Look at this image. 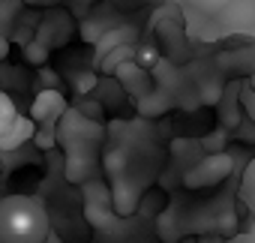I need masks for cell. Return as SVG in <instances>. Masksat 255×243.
<instances>
[{
	"mask_svg": "<svg viewBox=\"0 0 255 243\" xmlns=\"http://www.w3.org/2000/svg\"><path fill=\"white\" fill-rule=\"evenodd\" d=\"M252 90H255V75H252Z\"/></svg>",
	"mask_w": 255,
	"mask_h": 243,
	"instance_id": "cell-12",
	"label": "cell"
},
{
	"mask_svg": "<svg viewBox=\"0 0 255 243\" xmlns=\"http://www.w3.org/2000/svg\"><path fill=\"white\" fill-rule=\"evenodd\" d=\"M156 60H159V54L153 48H138L135 51V66H141V69H153Z\"/></svg>",
	"mask_w": 255,
	"mask_h": 243,
	"instance_id": "cell-10",
	"label": "cell"
},
{
	"mask_svg": "<svg viewBox=\"0 0 255 243\" xmlns=\"http://www.w3.org/2000/svg\"><path fill=\"white\" fill-rule=\"evenodd\" d=\"M33 132V123L18 114V108L0 93V147H15Z\"/></svg>",
	"mask_w": 255,
	"mask_h": 243,
	"instance_id": "cell-6",
	"label": "cell"
},
{
	"mask_svg": "<svg viewBox=\"0 0 255 243\" xmlns=\"http://www.w3.org/2000/svg\"><path fill=\"white\" fill-rule=\"evenodd\" d=\"M3 60H9V39L0 33V63H3Z\"/></svg>",
	"mask_w": 255,
	"mask_h": 243,
	"instance_id": "cell-11",
	"label": "cell"
},
{
	"mask_svg": "<svg viewBox=\"0 0 255 243\" xmlns=\"http://www.w3.org/2000/svg\"><path fill=\"white\" fill-rule=\"evenodd\" d=\"M222 24L231 30H243V27H255V3H249V0H234V3L219 15Z\"/></svg>",
	"mask_w": 255,
	"mask_h": 243,
	"instance_id": "cell-8",
	"label": "cell"
},
{
	"mask_svg": "<svg viewBox=\"0 0 255 243\" xmlns=\"http://www.w3.org/2000/svg\"><path fill=\"white\" fill-rule=\"evenodd\" d=\"M231 168H234V162H231L228 153H213V156H204L195 168H189V171L183 174V183H186L189 189L216 186V183H222V180L231 174Z\"/></svg>",
	"mask_w": 255,
	"mask_h": 243,
	"instance_id": "cell-4",
	"label": "cell"
},
{
	"mask_svg": "<svg viewBox=\"0 0 255 243\" xmlns=\"http://www.w3.org/2000/svg\"><path fill=\"white\" fill-rule=\"evenodd\" d=\"M69 36H72V18H69L66 9H51V12L42 18L39 30H36V42H39L45 51L66 45Z\"/></svg>",
	"mask_w": 255,
	"mask_h": 243,
	"instance_id": "cell-7",
	"label": "cell"
},
{
	"mask_svg": "<svg viewBox=\"0 0 255 243\" xmlns=\"http://www.w3.org/2000/svg\"><path fill=\"white\" fill-rule=\"evenodd\" d=\"M102 171L108 177V195L117 216L135 213L144 192L162 171V150L147 126L117 123L102 147Z\"/></svg>",
	"mask_w": 255,
	"mask_h": 243,
	"instance_id": "cell-1",
	"label": "cell"
},
{
	"mask_svg": "<svg viewBox=\"0 0 255 243\" xmlns=\"http://www.w3.org/2000/svg\"><path fill=\"white\" fill-rule=\"evenodd\" d=\"M51 216L39 195H3L0 198V243H48Z\"/></svg>",
	"mask_w": 255,
	"mask_h": 243,
	"instance_id": "cell-3",
	"label": "cell"
},
{
	"mask_svg": "<svg viewBox=\"0 0 255 243\" xmlns=\"http://www.w3.org/2000/svg\"><path fill=\"white\" fill-rule=\"evenodd\" d=\"M69 108H66V102H63V96L57 93V90H45V93H39L36 99H33V105H30V123L39 129V135L42 132H57V123L63 120V114H66Z\"/></svg>",
	"mask_w": 255,
	"mask_h": 243,
	"instance_id": "cell-5",
	"label": "cell"
},
{
	"mask_svg": "<svg viewBox=\"0 0 255 243\" xmlns=\"http://www.w3.org/2000/svg\"><path fill=\"white\" fill-rule=\"evenodd\" d=\"M57 141L66 150V180L69 183H87L93 171L102 165V147H105V129L90 120L84 111L69 108L57 123Z\"/></svg>",
	"mask_w": 255,
	"mask_h": 243,
	"instance_id": "cell-2",
	"label": "cell"
},
{
	"mask_svg": "<svg viewBox=\"0 0 255 243\" xmlns=\"http://www.w3.org/2000/svg\"><path fill=\"white\" fill-rule=\"evenodd\" d=\"M189 3L195 6V9H201V12H207V15H222L234 0H189Z\"/></svg>",
	"mask_w": 255,
	"mask_h": 243,
	"instance_id": "cell-9",
	"label": "cell"
},
{
	"mask_svg": "<svg viewBox=\"0 0 255 243\" xmlns=\"http://www.w3.org/2000/svg\"><path fill=\"white\" fill-rule=\"evenodd\" d=\"M0 3H3V0H0Z\"/></svg>",
	"mask_w": 255,
	"mask_h": 243,
	"instance_id": "cell-14",
	"label": "cell"
},
{
	"mask_svg": "<svg viewBox=\"0 0 255 243\" xmlns=\"http://www.w3.org/2000/svg\"><path fill=\"white\" fill-rule=\"evenodd\" d=\"M249 3H255V0H249Z\"/></svg>",
	"mask_w": 255,
	"mask_h": 243,
	"instance_id": "cell-13",
	"label": "cell"
}]
</instances>
